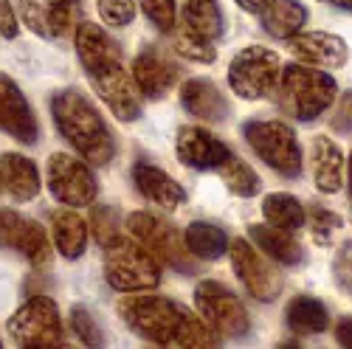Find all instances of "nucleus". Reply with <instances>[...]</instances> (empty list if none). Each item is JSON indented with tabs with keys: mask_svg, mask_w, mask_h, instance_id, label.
Segmentation results:
<instances>
[{
	"mask_svg": "<svg viewBox=\"0 0 352 349\" xmlns=\"http://www.w3.org/2000/svg\"><path fill=\"white\" fill-rule=\"evenodd\" d=\"M333 276L344 293H352V240H344L333 256Z\"/></svg>",
	"mask_w": 352,
	"mask_h": 349,
	"instance_id": "obj_37",
	"label": "nucleus"
},
{
	"mask_svg": "<svg viewBox=\"0 0 352 349\" xmlns=\"http://www.w3.org/2000/svg\"><path fill=\"white\" fill-rule=\"evenodd\" d=\"M14 251L34 268H45L51 262V240L37 220H23L14 237Z\"/></svg>",
	"mask_w": 352,
	"mask_h": 349,
	"instance_id": "obj_29",
	"label": "nucleus"
},
{
	"mask_svg": "<svg viewBox=\"0 0 352 349\" xmlns=\"http://www.w3.org/2000/svg\"><path fill=\"white\" fill-rule=\"evenodd\" d=\"M237 6L245 9V12H251V14H259L262 9L268 6V0H237Z\"/></svg>",
	"mask_w": 352,
	"mask_h": 349,
	"instance_id": "obj_42",
	"label": "nucleus"
},
{
	"mask_svg": "<svg viewBox=\"0 0 352 349\" xmlns=\"http://www.w3.org/2000/svg\"><path fill=\"white\" fill-rule=\"evenodd\" d=\"M228 256H231L234 276L243 282V287L248 290L251 299H256L262 304H271V302L279 299V293H282V276L271 265V259L262 254L254 243H248V240H231Z\"/></svg>",
	"mask_w": 352,
	"mask_h": 349,
	"instance_id": "obj_12",
	"label": "nucleus"
},
{
	"mask_svg": "<svg viewBox=\"0 0 352 349\" xmlns=\"http://www.w3.org/2000/svg\"><path fill=\"white\" fill-rule=\"evenodd\" d=\"M181 17H184V25L200 37L206 40L223 37L226 20L217 0H181Z\"/></svg>",
	"mask_w": 352,
	"mask_h": 349,
	"instance_id": "obj_26",
	"label": "nucleus"
},
{
	"mask_svg": "<svg viewBox=\"0 0 352 349\" xmlns=\"http://www.w3.org/2000/svg\"><path fill=\"white\" fill-rule=\"evenodd\" d=\"M243 135H245V144L254 150V155L265 166H271L276 174L290 181L302 174V147L290 124L274 122V119L271 122L251 119L243 127Z\"/></svg>",
	"mask_w": 352,
	"mask_h": 349,
	"instance_id": "obj_7",
	"label": "nucleus"
},
{
	"mask_svg": "<svg viewBox=\"0 0 352 349\" xmlns=\"http://www.w3.org/2000/svg\"><path fill=\"white\" fill-rule=\"evenodd\" d=\"M336 338H338L341 346H352V318H349V315L338 322V327H336Z\"/></svg>",
	"mask_w": 352,
	"mask_h": 349,
	"instance_id": "obj_41",
	"label": "nucleus"
},
{
	"mask_svg": "<svg viewBox=\"0 0 352 349\" xmlns=\"http://www.w3.org/2000/svg\"><path fill=\"white\" fill-rule=\"evenodd\" d=\"M23 217L14 209H0V248H14V237Z\"/></svg>",
	"mask_w": 352,
	"mask_h": 349,
	"instance_id": "obj_39",
	"label": "nucleus"
},
{
	"mask_svg": "<svg viewBox=\"0 0 352 349\" xmlns=\"http://www.w3.org/2000/svg\"><path fill=\"white\" fill-rule=\"evenodd\" d=\"M74 45L79 65L87 74V82L96 91V96L110 107V113L119 122L133 124L141 119V91L133 74L122 65V48L102 25L96 23H76Z\"/></svg>",
	"mask_w": 352,
	"mask_h": 349,
	"instance_id": "obj_1",
	"label": "nucleus"
},
{
	"mask_svg": "<svg viewBox=\"0 0 352 349\" xmlns=\"http://www.w3.org/2000/svg\"><path fill=\"white\" fill-rule=\"evenodd\" d=\"M248 234H251V243L265 254L268 259L279 262V265H299L305 251L299 245V240L293 237V231H285V228H276V225H262V223H254L248 225Z\"/></svg>",
	"mask_w": 352,
	"mask_h": 349,
	"instance_id": "obj_22",
	"label": "nucleus"
},
{
	"mask_svg": "<svg viewBox=\"0 0 352 349\" xmlns=\"http://www.w3.org/2000/svg\"><path fill=\"white\" fill-rule=\"evenodd\" d=\"M87 231H91V225H87L82 220V214L76 212H54L51 214V234H54V245L56 251H60L63 259L74 262L85 254L87 248Z\"/></svg>",
	"mask_w": 352,
	"mask_h": 349,
	"instance_id": "obj_24",
	"label": "nucleus"
},
{
	"mask_svg": "<svg viewBox=\"0 0 352 349\" xmlns=\"http://www.w3.org/2000/svg\"><path fill=\"white\" fill-rule=\"evenodd\" d=\"M91 234L96 237L99 248H107L110 243H116L122 237V223L113 206H94L91 212Z\"/></svg>",
	"mask_w": 352,
	"mask_h": 349,
	"instance_id": "obj_33",
	"label": "nucleus"
},
{
	"mask_svg": "<svg viewBox=\"0 0 352 349\" xmlns=\"http://www.w3.org/2000/svg\"><path fill=\"white\" fill-rule=\"evenodd\" d=\"M133 186L138 189L141 197L161 206L164 212H175L186 203V189L175 181L172 174H166L161 166H155L150 161L133 164Z\"/></svg>",
	"mask_w": 352,
	"mask_h": 349,
	"instance_id": "obj_18",
	"label": "nucleus"
},
{
	"mask_svg": "<svg viewBox=\"0 0 352 349\" xmlns=\"http://www.w3.org/2000/svg\"><path fill=\"white\" fill-rule=\"evenodd\" d=\"M0 186H3L14 203H32L40 194V172L32 158L20 153L0 155Z\"/></svg>",
	"mask_w": 352,
	"mask_h": 349,
	"instance_id": "obj_21",
	"label": "nucleus"
},
{
	"mask_svg": "<svg viewBox=\"0 0 352 349\" xmlns=\"http://www.w3.org/2000/svg\"><path fill=\"white\" fill-rule=\"evenodd\" d=\"M51 115H54L56 133H60L91 166H107L116 158L113 133L107 130L99 107L82 91L65 87V91L54 93Z\"/></svg>",
	"mask_w": 352,
	"mask_h": 349,
	"instance_id": "obj_3",
	"label": "nucleus"
},
{
	"mask_svg": "<svg viewBox=\"0 0 352 349\" xmlns=\"http://www.w3.org/2000/svg\"><path fill=\"white\" fill-rule=\"evenodd\" d=\"M195 307L200 318L206 322L217 335L226 338H243L251 330V315L240 296H234L231 290L220 282H200L195 287Z\"/></svg>",
	"mask_w": 352,
	"mask_h": 349,
	"instance_id": "obj_11",
	"label": "nucleus"
},
{
	"mask_svg": "<svg viewBox=\"0 0 352 349\" xmlns=\"http://www.w3.org/2000/svg\"><path fill=\"white\" fill-rule=\"evenodd\" d=\"M96 12L110 28H124L135 20V0H96Z\"/></svg>",
	"mask_w": 352,
	"mask_h": 349,
	"instance_id": "obj_36",
	"label": "nucleus"
},
{
	"mask_svg": "<svg viewBox=\"0 0 352 349\" xmlns=\"http://www.w3.org/2000/svg\"><path fill=\"white\" fill-rule=\"evenodd\" d=\"M138 91L144 99H164L175 82L181 79V68L175 65L172 60H166V56L158 51V48H141V54L133 60V68H130Z\"/></svg>",
	"mask_w": 352,
	"mask_h": 349,
	"instance_id": "obj_16",
	"label": "nucleus"
},
{
	"mask_svg": "<svg viewBox=\"0 0 352 349\" xmlns=\"http://www.w3.org/2000/svg\"><path fill=\"white\" fill-rule=\"evenodd\" d=\"M184 240H186V248L192 251V256L195 259H203V262L220 259L228 251V245H231L226 231L220 225H214V223H206V220L189 223Z\"/></svg>",
	"mask_w": 352,
	"mask_h": 349,
	"instance_id": "obj_27",
	"label": "nucleus"
},
{
	"mask_svg": "<svg viewBox=\"0 0 352 349\" xmlns=\"http://www.w3.org/2000/svg\"><path fill=\"white\" fill-rule=\"evenodd\" d=\"M313 183L321 194H336L344 186V155L330 135H316L310 144Z\"/></svg>",
	"mask_w": 352,
	"mask_h": 349,
	"instance_id": "obj_20",
	"label": "nucleus"
},
{
	"mask_svg": "<svg viewBox=\"0 0 352 349\" xmlns=\"http://www.w3.org/2000/svg\"><path fill=\"white\" fill-rule=\"evenodd\" d=\"M336 102L338 104H336V110L330 115V127L338 135H349L352 133V91L341 93V99H336Z\"/></svg>",
	"mask_w": 352,
	"mask_h": 349,
	"instance_id": "obj_38",
	"label": "nucleus"
},
{
	"mask_svg": "<svg viewBox=\"0 0 352 349\" xmlns=\"http://www.w3.org/2000/svg\"><path fill=\"white\" fill-rule=\"evenodd\" d=\"M307 223H310V234H313V243L318 248H327L333 243V237L341 231V217L324 206H318V203H313V206L307 209Z\"/></svg>",
	"mask_w": 352,
	"mask_h": 349,
	"instance_id": "obj_32",
	"label": "nucleus"
},
{
	"mask_svg": "<svg viewBox=\"0 0 352 349\" xmlns=\"http://www.w3.org/2000/svg\"><path fill=\"white\" fill-rule=\"evenodd\" d=\"M287 45L290 54H296V60L324 71L344 68L349 56L346 43L338 34H327V32H299L287 40Z\"/></svg>",
	"mask_w": 352,
	"mask_h": 349,
	"instance_id": "obj_17",
	"label": "nucleus"
},
{
	"mask_svg": "<svg viewBox=\"0 0 352 349\" xmlns=\"http://www.w3.org/2000/svg\"><path fill=\"white\" fill-rule=\"evenodd\" d=\"M172 45H175V54H181L184 60H192V63H200V65H212L217 60V48H214V40H206L195 34L192 28L181 25L172 32Z\"/></svg>",
	"mask_w": 352,
	"mask_h": 349,
	"instance_id": "obj_31",
	"label": "nucleus"
},
{
	"mask_svg": "<svg viewBox=\"0 0 352 349\" xmlns=\"http://www.w3.org/2000/svg\"><path fill=\"white\" fill-rule=\"evenodd\" d=\"M349 197H352V155H349Z\"/></svg>",
	"mask_w": 352,
	"mask_h": 349,
	"instance_id": "obj_44",
	"label": "nucleus"
},
{
	"mask_svg": "<svg viewBox=\"0 0 352 349\" xmlns=\"http://www.w3.org/2000/svg\"><path fill=\"white\" fill-rule=\"evenodd\" d=\"M0 189H3V186H0Z\"/></svg>",
	"mask_w": 352,
	"mask_h": 349,
	"instance_id": "obj_46",
	"label": "nucleus"
},
{
	"mask_svg": "<svg viewBox=\"0 0 352 349\" xmlns=\"http://www.w3.org/2000/svg\"><path fill=\"white\" fill-rule=\"evenodd\" d=\"M130 237L150 251L161 265L181 271V273H197V259L186 248V240L178 228H175L164 214L158 212H133L127 217Z\"/></svg>",
	"mask_w": 352,
	"mask_h": 349,
	"instance_id": "obj_6",
	"label": "nucleus"
},
{
	"mask_svg": "<svg viewBox=\"0 0 352 349\" xmlns=\"http://www.w3.org/2000/svg\"><path fill=\"white\" fill-rule=\"evenodd\" d=\"M45 181H48L51 197L56 203H63V206H68V209L94 206V200L99 194L96 174L91 172L87 161L76 158V155H68V153L48 155Z\"/></svg>",
	"mask_w": 352,
	"mask_h": 349,
	"instance_id": "obj_10",
	"label": "nucleus"
},
{
	"mask_svg": "<svg viewBox=\"0 0 352 349\" xmlns=\"http://www.w3.org/2000/svg\"><path fill=\"white\" fill-rule=\"evenodd\" d=\"M138 6L158 32H175V23H178V3L175 0H138Z\"/></svg>",
	"mask_w": 352,
	"mask_h": 349,
	"instance_id": "obj_35",
	"label": "nucleus"
},
{
	"mask_svg": "<svg viewBox=\"0 0 352 349\" xmlns=\"http://www.w3.org/2000/svg\"><path fill=\"white\" fill-rule=\"evenodd\" d=\"M282 63L279 54L262 45H248L228 63V87L245 102L271 99L279 87Z\"/></svg>",
	"mask_w": 352,
	"mask_h": 349,
	"instance_id": "obj_8",
	"label": "nucleus"
},
{
	"mask_svg": "<svg viewBox=\"0 0 352 349\" xmlns=\"http://www.w3.org/2000/svg\"><path fill=\"white\" fill-rule=\"evenodd\" d=\"M17 9L12 0H0V37L6 40H14L20 32H17Z\"/></svg>",
	"mask_w": 352,
	"mask_h": 349,
	"instance_id": "obj_40",
	"label": "nucleus"
},
{
	"mask_svg": "<svg viewBox=\"0 0 352 349\" xmlns=\"http://www.w3.org/2000/svg\"><path fill=\"white\" fill-rule=\"evenodd\" d=\"M71 327H74L76 338H79L85 346H102V344H104V333H102V327L96 324L94 313L87 310V307H82V304H74V307H71Z\"/></svg>",
	"mask_w": 352,
	"mask_h": 349,
	"instance_id": "obj_34",
	"label": "nucleus"
},
{
	"mask_svg": "<svg viewBox=\"0 0 352 349\" xmlns=\"http://www.w3.org/2000/svg\"><path fill=\"white\" fill-rule=\"evenodd\" d=\"M6 330L14 344L20 346H63V318L48 296H32L23 302L6 322Z\"/></svg>",
	"mask_w": 352,
	"mask_h": 349,
	"instance_id": "obj_9",
	"label": "nucleus"
},
{
	"mask_svg": "<svg viewBox=\"0 0 352 349\" xmlns=\"http://www.w3.org/2000/svg\"><path fill=\"white\" fill-rule=\"evenodd\" d=\"M262 28L276 37V40H290L293 34H299L307 23V9L299 0H268V6L259 12Z\"/></svg>",
	"mask_w": 352,
	"mask_h": 349,
	"instance_id": "obj_25",
	"label": "nucleus"
},
{
	"mask_svg": "<svg viewBox=\"0 0 352 349\" xmlns=\"http://www.w3.org/2000/svg\"><path fill=\"white\" fill-rule=\"evenodd\" d=\"M181 104L189 115H195L200 122L220 124L231 115V107H228V99L223 96V91L212 79H203V76L186 79L181 85Z\"/></svg>",
	"mask_w": 352,
	"mask_h": 349,
	"instance_id": "obj_19",
	"label": "nucleus"
},
{
	"mask_svg": "<svg viewBox=\"0 0 352 349\" xmlns=\"http://www.w3.org/2000/svg\"><path fill=\"white\" fill-rule=\"evenodd\" d=\"M14 9L28 32L45 40H63L76 28L79 0H14Z\"/></svg>",
	"mask_w": 352,
	"mask_h": 349,
	"instance_id": "obj_13",
	"label": "nucleus"
},
{
	"mask_svg": "<svg viewBox=\"0 0 352 349\" xmlns=\"http://www.w3.org/2000/svg\"><path fill=\"white\" fill-rule=\"evenodd\" d=\"M217 172H220L226 189H228L231 194H237V197H256L259 189H262L259 174H256L243 158L234 155V153L226 158V164H223Z\"/></svg>",
	"mask_w": 352,
	"mask_h": 349,
	"instance_id": "obj_30",
	"label": "nucleus"
},
{
	"mask_svg": "<svg viewBox=\"0 0 352 349\" xmlns=\"http://www.w3.org/2000/svg\"><path fill=\"white\" fill-rule=\"evenodd\" d=\"M175 153L178 161L189 169L206 172V169H220L226 164V158L231 155V150L226 144L209 133L206 127H195V124H184L175 138Z\"/></svg>",
	"mask_w": 352,
	"mask_h": 349,
	"instance_id": "obj_15",
	"label": "nucleus"
},
{
	"mask_svg": "<svg viewBox=\"0 0 352 349\" xmlns=\"http://www.w3.org/2000/svg\"><path fill=\"white\" fill-rule=\"evenodd\" d=\"M0 346H3V344H0Z\"/></svg>",
	"mask_w": 352,
	"mask_h": 349,
	"instance_id": "obj_45",
	"label": "nucleus"
},
{
	"mask_svg": "<svg viewBox=\"0 0 352 349\" xmlns=\"http://www.w3.org/2000/svg\"><path fill=\"white\" fill-rule=\"evenodd\" d=\"M104 251V279L119 293H146L161 284V262L133 237H119Z\"/></svg>",
	"mask_w": 352,
	"mask_h": 349,
	"instance_id": "obj_5",
	"label": "nucleus"
},
{
	"mask_svg": "<svg viewBox=\"0 0 352 349\" xmlns=\"http://www.w3.org/2000/svg\"><path fill=\"white\" fill-rule=\"evenodd\" d=\"M0 130L20 144H37L40 138V124L32 113V104L23 96L17 82L3 71H0Z\"/></svg>",
	"mask_w": 352,
	"mask_h": 349,
	"instance_id": "obj_14",
	"label": "nucleus"
},
{
	"mask_svg": "<svg viewBox=\"0 0 352 349\" xmlns=\"http://www.w3.org/2000/svg\"><path fill=\"white\" fill-rule=\"evenodd\" d=\"M119 315L138 338L155 346L206 349L217 344V333L189 307L166 296H153L150 290L146 293H124V299L119 302Z\"/></svg>",
	"mask_w": 352,
	"mask_h": 349,
	"instance_id": "obj_2",
	"label": "nucleus"
},
{
	"mask_svg": "<svg viewBox=\"0 0 352 349\" xmlns=\"http://www.w3.org/2000/svg\"><path fill=\"white\" fill-rule=\"evenodd\" d=\"M285 324L293 335H321L330 327V313L316 296H293L285 310Z\"/></svg>",
	"mask_w": 352,
	"mask_h": 349,
	"instance_id": "obj_23",
	"label": "nucleus"
},
{
	"mask_svg": "<svg viewBox=\"0 0 352 349\" xmlns=\"http://www.w3.org/2000/svg\"><path fill=\"white\" fill-rule=\"evenodd\" d=\"M262 214H265V220L271 225L285 228V231H299L307 223V209L293 194H285V192L265 194V200H262Z\"/></svg>",
	"mask_w": 352,
	"mask_h": 349,
	"instance_id": "obj_28",
	"label": "nucleus"
},
{
	"mask_svg": "<svg viewBox=\"0 0 352 349\" xmlns=\"http://www.w3.org/2000/svg\"><path fill=\"white\" fill-rule=\"evenodd\" d=\"M324 3H333V6H338L344 12H352V0H324Z\"/></svg>",
	"mask_w": 352,
	"mask_h": 349,
	"instance_id": "obj_43",
	"label": "nucleus"
},
{
	"mask_svg": "<svg viewBox=\"0 0 352 349\" xmlns=\"http://www.w3.org/2000/svg\"><path fill=\"white\" fill-rule=\"evenodd\" d=\"M279 104L296 122H316L321 113L330 110L338 96V85L330 74L316 71L313 65L293 63L282 68L279 76Z\"/></svg>",
	"mask_w": 352,
	"mask_h": 349,
	"instance_id": "obj_4",
	"label": "nucleus"
}]
</instances>
